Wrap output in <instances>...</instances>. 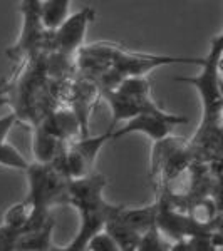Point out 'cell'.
<instances>
[{"mask_svg": "<svg viewBox=\"0 0 223 251\" xmlns=\"http://www.w3.org/2000/svg\"><path fill=\"white\" fill-rule=\"evenodd\" d=\"M52 229H54V220L49 218L42 226L20 234L15 250H52L54 248Z\"/></svg>", "mask_w": 223, "mask_h": 251, "instance_id": "52a82bcc", "label": "cell"}, {"mask_svg": "<svg viewBox=\"0 0 223 251\" xmlns=\"http://www.w3.org/2000/svg\"><path fill=\"white\" fill-rule=\"evenodd\" d=\"M71 2L72 0H40V15L49 30L57 29L69 17Z\"/></svg>", "mask_w": 223, "mask_h": 251, "instance_id": "ba28073f", "label": "cell"}, {"mask_svg": "<svg viewBox=\"0 0 223 251\" xmlns=\"http://www.w3.org/2000/svg\"><path fill=\"white\" fill-rule=\"evenodd\" d=\"M0 166L26 173L30 168V163L22 156V152L14 144L3 141V143H0Z\"/></svg>", "mask_w": 223, "mask_h": 251, "instance_id": "30bf717a", "label": "cell"}, {"mask_svg": "<svg viewBox=\"0 0 223 251\" xmlns=\"http://www.w3.org/2000/svg\"><path fill=\"white\" fill-rule=\"evenodd\" d=\"M86 250L89 251H121L119 243L116 241V238L108 231L106 228L97 231L94 236L89 240Z\"/></svg>", "mask_w": 223, "mask_h": 251, "instance_id": "8fae6325", "label": "cell"}, {"mask_svg": "<svg viewBox=\"0 0 223 251\" xmlns=\"http://www.w3.org/2000/svg\"><path fill=\"white\" fill-rule=\"evenodd\" d=\"M66 148V141L59 139L57 136L49 132L40 124L35 127L32 151H34V157L37 163H54Z\"/></svg>", "mask_w": 223, "mask_h": 251, "instance_id": "8992f818", "label": "cell"}, {"mask_svg": "<svg viewBox=\"0 0 223 251\" xmlns=\"http://www.w3.org/2000/svg\"><path fill=\"white\" fill-rule=\"evenodd\" d=\"M20 12L24 17L22 30L7 54L10 59L26 62L40 55L42 50L51 49V30L42 22L40 0H20Z\"/></svg>", "mask_w": 223, "mask_h": 251, "instance_id": "3957f363", "label": "cell"}, {"mask_svg": "<svg viewBox=\"0 0 223 251\" xmlns=\"http://www.w3.org/2000/svg\"><path fill=\"white\" fill-rule=\"evenodd\" d=\"M185 123H188L186 117L171 114V112H166L163 109L141 112V114L124 121V124L121 127H112L111 139H119V137L133 134V132H139V134L148 136L155 143H160V141L171 136L175 126Z\"/></svg>", "mask_w": 223, "mask_h": 251, "instance_id": "277c9868", "label": "cell"}, {"mask_svg": "<svg viewBox=\"0 0 223 251\" xmlns=\"http://www.w3.org/2000/svg\"><path fill=\"white\" fill-rule=\"evenodd\" d=\"M223 54V30L215 35L210 42V50L201 60V71L193 77H176L180 82H186L198 91L203 109V119L200 129L220 127L223 116V96L220 89V72H218V59Z\"/></svg>", "mask_w": 223, "mask_h": 251, "instance_id": "7a4b0ae2", "label": "cell"}, {"mask_svg": "<svg viewBox=\"0 0 223 251\" xmlns=\"http://www.w3.org/2000/svg\"><path fill=\"white\" fill-rule=\"evenodd\" d=\"M111 134H112V126L108 132H104V134H101V136H94V137L83 136L81 139H76L72 148H74L76 151L86 159V163L92 168L97 159V154H99V151L103 149V146L111 139Z\"/></svg>", "mask_w": 223, "mask_h": 251, "instance_id": "9c48e42d", "label": "cell"}, {"mask_svg": "<svg viewBox=\"0 0 223 251\" xmlns=\"http://www.w3.org/2000/svg\"><path fill=\"white\" fill-rule=\"evenodd\" d=\"M15 123H17V112H9V114L0 117V143L7 141V136H9Z\"/></svg>", "mask_w": 223, "mask_h": 251, "instance_id": "4fadbf2b", "label": "cell"}, {"mask_svg": "<svg viewBox=\"0 0 223 251\" xmlns=\"http://www.w3.org/2000/svg\"><path fill=\"white\" fill-rule=\"evenodd\" d=\"M220 89H222V96H223V77H220Z\"/></svg>", "mask_w": 223, "mask_h": 251, "instance_id": "9a60e30c", "label": "cell"}, {"mask_svg": "<svg viewBox=\"0 0 223 251\" xmlns=\"http://www.w3.org/2000/svg\"><path fill=\"white\" fill-rule=\"evenodd\" d=\"M96 12L92 7H84L76 14L69 15L57 29L51 30V49L49 50L57 54L72 57L78 54L81 47L84 46L86 30L89 24L94 20Z\"/></svg>", "mask_w": 223, "mask_h": 251, "instance_id": "5b68a950", "label": "cell"}, {"mask_svg": "<svg viewBox=\"0 0 223 251\" xmlns=\"http://www.w3.org/2000/svg\"><path fill=\"white\" fill-rule=\"evenodd\" d=\"M218 72H220V77H223V54H222V57L218 59Z\"/></svg>", "mask_w": 223, "mask_h": 251, "instance_id": "5bb4252c", "label": "cell"}, {"mask_svg": "<svg viewBox=\"0 0 223 251\" xmlns=\"http://www.w3.org/2000/svg\"><path fill=\"white\" fill-rule=\"evenodd\" d=\"M29 176V196L24 201L30 209V218L27 229H35L42 226L49 218V208L56 203H67L69 177L56 164L37 163L30 164L27 169ZM24 231V233H26Z\"/></svg>", "mask_w": 223, "mask_h": 251, "instance_id": "6da1fadb", "label": "cell"}, {"mask_svg": "<svg viewBox=\"0 0 223 251\" xmlns=\"http://www.w3.org/2000/svg\"><path fill=\"white\" fill-rule=\"evenodd\" d=\"M160 228L158 225H153L149 226L146 231L141 234V240H139V246L138 250L141 251H160V250H165V243L161 241L160 238Z\"/></svg>", "mask_w": 223, "mask_h": 251, "instance_id": "7c38bea8", "label": "cell"}]
</instances>
